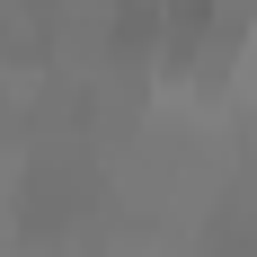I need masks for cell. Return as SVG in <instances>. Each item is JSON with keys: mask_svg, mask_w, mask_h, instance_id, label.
Wrapping results in <instances>:
<instances>
[{"mask_svg": "<svg viewBox=\"0 0 257 257\" xmlns=\"http://www.w3.org/2000/svg\"><path fill=\"white\" fill-rule=\"evenodd\" d=\"M36 36L53 53H115L142 36V0H36Z\"/></svg>", "mask_w": 257, "mask_h": 257, "instance_id": "2", "label": "cell"}, {"mask_svg": "<svg viewBox=\"0 0 257 257\" xmlns=\"http://www.w3.org/2000/svg\"><path fill=\"white\" fill-rule=\"evenodd\" d=\"M98 195H106V178H98L89 151H36L27 178H18V222L36 239H62V231H80L98 213Z\"/></svg>", "mask_w": 257, "mask_h": 257, "instance_id": "1", "label": "cell"}]
</instances>
